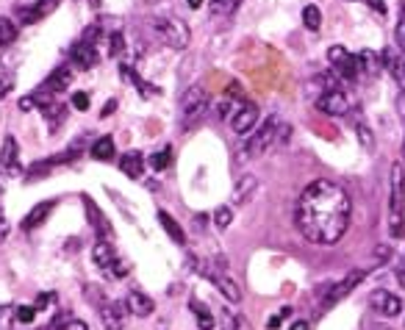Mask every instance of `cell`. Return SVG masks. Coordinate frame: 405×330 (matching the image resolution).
<instances>
[{
    "mask_svg": "<svg viewBox=\"0 0 405 330\" xmlns=\"http://www.w3.org/2000/svg\"><path fill=\"white\" fill-rule=\"evenodd\" d=\"M353 203L350 195L333 180H314L308 183L297 200V228L311 244H336L350 228Z\"/></svg>",
    "mask_w": 405,
    "mask_h": 330,
    "instance_id": "1",
    "label": "cell"
},
{
    "mask_svg": "<svg viewBox=\"0 0 405 330\" xmlns=\"http://www.w3.org/2000/svg\"><path fill=\"white\" fill-rule=\"evenodd\" d=\"M391 236L400 239L405 233L403 228V211H405V170L403 164L391 167Z\"/></svg>",
    "mask_w": 405,
    "mask_h": 330,
    "instance_id": "2",
    "label": "cell"
},
{
    "mask_svg": "<svg viewBox=\"0 0 405 330\" xmlns=\"http://www.w3.org/2000/svg\"><path fill=\"white\" fill-rule=\"evenodd\" d=\"M155 33L161 36V42L167 45V48H173V51H183L186 45H189V39H192V33H189V26L183 23V20H178V17H158L155 23Z\"/></svg>",
    "mask_w": 405,
    "mask_h": 330,
    "instance_id": "3",
    "label": "cell"
},
{
    "mask_svg": "<svg viewBox=\"0 0 405 330\" xmlns=\"http://www.w3.org/2000/svg\"><path fill=\"white\" fill-rule=\"evenodd\" d=\"M205 111H208V92L202 86H192L180 98V123H183V128L195 125Z\"/></svg>",
    "mask_w": 405,
    "mask_h": 330,
    "instance_id": "4",
    "label": "cell"
},
{
    "mask_svg": "<svg viewBox=\"0 0 405 330\" xmlns=\"http://www.w3.org/2000/svg\"><path fill=\"white\" fill-rule=\"evenodd\" d=\"M278 130H280V120L278 117H267L264 120V125L258 128L253 133V139L247 142V155L250 158H255V155H261V153H267L270 148H272V142H275V136H278Z\"/></svg>",
    "mask_w": 405,
    "mask_h": 330,
    "instance_id": "5",
    "label": "cell"
},
{
    "mask_svg": "<svg viewBox=\"0 0 405 330\" xmlns=\"http://www.w3.org/2000/svg\"><path fill=\"white\" fill-rule=\"evenodd\" d=\"M369 308L380 314V316H400L403 314V300L397 297V294H391V292H386V289H375L372 294H369Z\"/></svg>",
    "mask_w": 405,
    "mask_h": 330,
    "instance_id": "6",
    "label": "cell"
},
{
    "mask_svg": "<svg viewBox=\"0 0 405 330\" xmlns=\"http://www.w3.org/2000/svg\"><path fill=\"white\" fill-rule=\"evenodd\" d=\"M328 61H330V67H333V73L342 76L344 81H355V78H358V58L350 56L344 48H330Z\"/></svg>",
    "mask_w": 405,
    "mask_h": 330,
    "instance_id": "7",
    "label": "cell"
},
{
    "mask_svg": "<svg viewBox=\"0 0 405 330\" xmlns=\"http://www.w3.org/2000/svg\"><path fill=\"white\" fill-rule=\"evenodd\" d=\"M317 108L322 114H328V117H344L350 111V100H347V95L342 89H330V92H322L317 98Z\"/></svg>",
    "mask_w": 405,
    "mask_h": 330,
    "instance_id": "8",
    "label": "cell"
},
{
    "mask_svg": "<svg viewBox=\"0 0 405 330\" xmlns=\"http://www.w3.org/2000/svg\"><path fill=\"white\" fill-rule=\"evenodd\" d=\"M258 123V105L255 103H242L236 111H233V117H230V125L233 130L239 133V136H245V133H250Z\"/></svg>",
    "mask_w": 405,
    "mask_h": 330,
    "instance_id": "9",
    "label": "cell"
},
{
    "mask_svg": "<svg viewBox=\"0 0 405 330\" xmlns=\"http://www.w3.org/2000/svg\"><path fill=\"white\" fill-rule=\"evenodd\" d=\"M364 278H366V272L364 269H353L347 278L342 280V283H336V286H330L328 292V300H325V308H333V305L339 303V300H344L350 292H353L358 283H364Z\"/></svg>",
    "mask_w": 405,
    "mask_h": 330,
    "instance_id": "10",
    "label": "cell"
},
{
    "mask_svg": "<svg viewBox=\"0 0 405 330\" xmlns=\"http://www.w3.org/2000/svg\"><path fill=\"white\" fill-rule=\"evenodd\" d=\"M56 9H58V0H36L34 6H20V9H17V17H20L23 23H39V20L51 17Z\"/></svg>",
    "mask_w": 405,
    "mask_h": 330,
    "instance_id": "11",
    "label": "cell"
},
{
    "mask_svg": "<svg viewBox=\"0 0 405 330\" xmlns=\"http://www.w3.org/2000/svg\"><path fill=\"white\" fill-rule=\"evenodd\" d=\"M380 61H383V70H389L391 78L403 86L405 92V53H397L394 48H386L380 53Z\"/></svg>",
    "mask_w": 405,
    "mask_h": 330,
    "instance_id": "12",
    "label": "cell"
},
{
    "mask_svg": "<svg viewBox=\"0 0 405 330\" xmlns=\"http://www.w3.org/2000/svg\"><path fill=\"white\" fill-rule=\"evenodd\" d=\"M70 58H73V64H78L81 70H92L98 61H101V53L95 45H89V42H76L73 45V51H70Z\"/></svg>",
    "mask_w": 405,
    "mask_h": 330,
    "instance_id": "13",
    "label": "cell"
},
{
    "mask_svg": "<svg viewBox=\"0 0 405 330\" xmlns=\"http://www.w3.org/2000/svg\"><path fill=\"white\" fill-rule=\"evenodd\" d=\"M70 83H73V70H70V67H56L51 76L45 78V83H42L39 89L48 92V95H58V92H64Z\"/></svg>",
    "mask_w": 405,
    "mask_h": 330,
    "instance_id": "14",
    "label": "cell"
},
{
    "mask_svg": "<svg viewBox=\"0 0 405 330\" xmlns=\"http://www.w3.org/2000/svg\"><path fill=\"white\" fill-rule=\"evenodd\" d=\"M101 319L106 330H123V325H125V308L120 303H103Z\"/></svg>",
    "mask_w": 405,
    "mask_h": 330,
    "instance_id": "15",
    "label": "cell"
},
{
    "mask_svg": "<svg viewBox=\"0 0 405 330\" xmlns=\"http://www.w3.org/2000/svg\"><path fill=\"white\" fill-rule=\"evenodd\" d=\"M125 305L133 316H150L153 308H155V303H153L150 297H148V294H142V292H136V289H133V292H128Z\"/></svg>",
    "mask_w": 405,
    "mask_h": 330,
    "instance_id": "16",
    "label": "cell"
},
{
    "mask_svg": "<svg viewBox=\"0 0 405 330\" xmlns=\"http://www.w3.org/2000/svg\"><path fill=\"white\" fill-rule=\"evenodd\" d=\"M120 170L125 172L128 178H142V172H145V158H142V153L139 150H130L125 153L123 158H120Z\"/></svg>",
    "mask_w": 405,
    "mask_h": 330,
    "instance_id": "17",
    "label": "cell"
},
{
    "mask_svg": "<svg viewBox=\"0 0 405 330\" xmlns=\"http://www.w3.org/2000/svg\"><path fill=\"white\" fill-rule=\"evenodd\" d=\"M355 58H358V73L364 70L366 76H372V78L380 76V70H383V61H380V56L375 51H361L358 56H355Z\"/></svg>",
    "mask_w": 405,
    "mask_h": 330,
    "instance_id": "18",
    "label": "cell"
},
{
    "mask_svg": "<svg viewBox=\"0 0 405 330\" xmlns=\"http://www.w3.org/2000/svg\"><path fill=\"white\" fill-rule=\"evenodd\" d=\"M20 161V148H17V139L14 136H6L3 139V150H0V164L6 170H14Z\"/></svg>",
    "mask_w": 405,
    "mask_h": 330,
    "instance_id": "19",
    "label": "cell"
},
{
    "mask_svg": "<svg viewBox=\"0 0 405 330\" xmlns=\"http://www.w3.org/2000/svg\"><path fill=\"white\" fill-rule=\"evenodd\" d=\"M255 189H258L255 175H245V178L236 183V189H233V203H247V200L253 197Z\"/></svg>",
    "mask_w": 405,
    "mask_h": 330,
    "instance_id": "20",
    "label": "cell"
},
{
    "mask_svg": "<svg viewBox=\"0 0 405 330\" xmlns=\"http://www.w3.org/2000/svg\"><path fill=\"white\" fill-rule=\"evenodd\" d=\"M158 222H161V228L167 230V236L175 242V244H186V233H183V228L178 225L175 220L167 214V211H158Z\"/></svg>",
    "mask_w": 405,
    "mask_h": 330,
    "instance_id": "21",
    "label": "cell"
},
{
    "mask_svg": "<svg viewBox=\"0 0 405 330\" xmlns=\"http://www.w3.org/2000/svg\"><path fill=\"white\" fill-rule=\"evenodd\" d=\"M92 158L95 161H111L114 158V139L111 136H101L95 145H92Z\"/></svg>",
    "mask_w": 405,
    "mask_h": 330,
    "instance_id": "22",
    "label": "cell"
},
{
    "mask_svg": "<svg viewBox=\"0 0 405 330\" xmlns=\"http://www.w3.org/2000/svg\"><path fill=\"white\" fill-rule=\"evenodd\" d=\"M92 258H95V264H98L101 269H111V264L117 261L108 242H98V244H95V250H92Z\"/></svg>",
    "mask_w": 405,
    "mask_h": 330,
    "instance_id": "23",
    "label": "cell"
},
{
    "mask_svg": "<svg viewBox=\"0 0 405 330\" xmlns=\"http://www.w3.org/2000/svg\"><path fill=\"white\" fill-rule=\"evenodd\" d=\"M42 114H45V120H48V128L51 130H56V128L64 123V117H67V108L61 105V103H48L45 108H42Z\"/></svg>",
    "mask_w": 405,
    "mask_h": 330,
    "instance_id": "24",
    "label": "cell"
},
{
    "mask_svg": "<svg viewBox=\"0 0 405 330\" xmlns=\"http://www.w3.org/2000/svg\"><path fill=\"white\" fill-rule=\"evenodd\" d=\"M192 314H195V316H198V328L200 330H214V316H211V311H208V308H205V305L200 303V300H195V297H192Z\"/></svg>",
    "mask_w": 405,
    "mask_h": 330,
    "instance_id": "25",
    "label": "cell"
},
{
    "mask_svg": "<svg viewBox=\"0 0 405 330\" xmlns=\"http://www.w3.org/2000/svg\"><path fill=\"white\" fill-rule=\"evenodd\" d=\"M53 211V203H42V205H36L31 214L26 217V222H23V230H31V228H36V225H42L45 222V217Z\"/></svg>",
    "mask_w": 405,
    "mask_h": 330,
    "instance_id": "26",
    "label": "cell"
},
{
    "mask_svg": "<svg viewBox=\"0 0 405 330\" xmlns=\"http://www.w3.org/2000/svg\"><path fill=\"white\" fill-rule=\"evenodd\" d=\"M83 205H86V211H89V222H92V228L98 230L101 236H106V233H108V225L103 222L101 211H98V205L92 203V197H86V195H83Z\"/></svg>",
    "mask_w": 405,
    "mask_h": 330,
    "instance_id": "27",
    "label": "cell"
},
{
    "mask_svg": "<svg viewBox=\"0 0 405 330\" xmlns=\"http://www.w3.org/2000/svg\"><path fill=\"white\" fill-rule=\"evenodd\" d=\"M17 39V23L9 17H0V48H9Z\"/></svg>",
    "mask_w": 405,
    "mask_h": 330,
    "instance_id": "28",
    "label": "cell"
},
{
    "mask_svg": "<svg viewBox=\"0 0 405 330\" xmlns=\"http://www.w3.org/2000/svg\"><path fill=\"white\" fill-rule=\"evenodd\" d=\"M303 23L308 31H319V26H322V11H319V6H305Z\"/></svg>",
    "mask_w": 405,
    "mask_h": 330,
    "instance_id": "29",
    "label": "cell"
},
{
    "mask_svg": "<svg viewBox=\"0 0 405 330\" xmlns=\"http://www.w3.org/2000/svg\"><path fill=\"white\" fill-rule=\"evenodd\" d=\"M170 161H173V148H164V150L153 153L150 167L155 170V172H164V170L170 167Z\"/></svg>",
    "mask_w": 405,
    "mask_h": 330,
    "instance_id": "30",
    "label": "cell"
},
{
    "mask_svg": "<svg viewBox=\"0 0 405 330\" xmlns=\"http://www.w3.org/2000/svg\"><path fill=\"white\" fill-rule=\"evenodd\" d=\"M230 222H233V211H230L228 205H220V208H217V211H214V225H217V228H228Z\"/></svg>",
    "mask_w": 405,
    "mask_h": 330,
    "instance_id": "31",
    "label": "cell"
},
{
    "mask_svg": "<svg viewBox=\"0 0 405 330\" xmlns=\"http://www.w3.org/2000/svg\"><path fill=\"white\" fill-rule=\"evenodd\" d=\"M358 142H361L364 153L375 150V136H372V130H369L366 125H358Z\"/></svg>",
    "mask_w": 405,
    "mask_h": 330,
    "instance_id": "32",
    "label": "cell"
},
{
    "mask_svg": "<svg viewBox=\"0 0 405 330\" xmlns=\"http://www.w3.org/2000/svg\"><path fill=\"white\" fill-rule=\"evenodd\" d=\"M14 316H17V322H23V325H31V322H34V316H36V308H34V305H17Z\"/></svg>",
    "mask_w": 405,
    "mask_h": 330,
    "instance_id": "33",
    "label": "cell"
},
{
    "mask_svg": "<svg viewBox=\"0 0 405 330\" xmlns=\"http://www.w3.org/2000/svg\"><path fill=\"white\" fill-rule=\"evenodd\" d=\"M108 42H111V45H108V53H111V56H120L123 48H125V36H123V33H111Z\"/></svg>",
    "mask_w": 405,
    "mask_h": 330,
    "instance_id": "34",
    "label": "cell"
},
{
    "mask_svg": "<svg viewBox=\"0 0 405 330\" xmlns=\"http://www.w3.org/2000/svg\"><path fill=\"white\" fill-rule=\"evenodd\" d=\"M222 330H245L242 319H233L228 311H222Z\"/></svg>",
    "mask_w": 405,
    "mask_h": 330,
    "instance_id": "35",
    "label": "cell"
},
{
    "mask_svg": "<svg viewBox=\"0 0 405 330\" xmlns=\"http://www.w3.org/2000/svg\"><path fill=\"white\" fill-rule=\"evenodd\" d=\"M292 314V308H280V314H275V316H270V322H267V330H278L280 328V322L286 319Z\"/></svg>",
    "mask_w": 405,
    "mask_h": 330,
    "instance_id": "36",
    "label": "cell"
},
{
    "mask_svg": "<svg viewBox=\"0 0 405 330\" xmlns=\"http://www.w3.org/2000/svg\"><path fill=\"white\" fill-rule=\"evenodd\" d=\"M73 105H76L78 111H86V108H89V95H86V92H76V95H73Z\"/></svg>",
    "mask_w": 405,
    "mask_h": 330,
    "instance_id": "37",
    "label": "cell"
},
{
    "mask_svg": "<svg viewBox=\"0 0 405 330\" xmlns=\"http://www.w3.org/2000/svg\"><path fill=\"white\" fill-rule=\"evenodd\" d=\"M11 86H14V76H0V100L11 92Z\"/></svg>",
    "mask_w": 405,
    "mask_h": 330,
    "instance_id": "38",
    "label": "cell"
},
{
    "mask_svg": "<svg viewBox=\"0 0 405 330\" xmlns=\"http://www.w3.org/2000/svg\"><path fill=\"white\" fill-rule=\"evenodd\" d=\"M128 269H130V267H128L125 261H120V258H117V261L111 264V272H114L117 278H123V275H128Z\"/></svg>",
    "mask_w": 405,
    "mask_h": 330,
    "instance_id": "39",
    "label": "cell"
},
{
    "mask_svg": "<svg viewBox=\"0 0 405 330\" xmlns=\"http://www.w3.org/2000/svg\"><path fill=\"white\" fill-rule=\"evenodd\" d=\"M397 117L403 120V125H405V92L397 95Z\"/></svg>",
    "mask_w": 405,
    "mask_h": 330,
    "instance_id": "40",
    "label": "cell"
},
{
    "mask_svg": "<svg viewBox=\"0 0 405 330\" xmlns=\"http://www.w3.org/2000/svg\"><path fill=\"white\" fill-rule=\"evenodd\" d=\"M6 236H9V222H6V217H3V205H0V242H6Z\"/></svg>",
    "mask_w": 405,
    "mask_h": 330,
    "instance_id": "41",
    "label": "cell"
},
{
    "mask_svg": "<svg viewBox=\"0 0 405 330\" xmlns=\"http://www.w3.org/2000/svg\"><path fill=\"white\" fill-rule=\"evenodd\" d=\"M64 330H89L86 328V322H81V319H73V322H67Z\"/></svg>",
    "mask_w": 405,
    "mask_h": 330,
    "instance_id": "42",
    "label": "cell"
},
{
    "mask_svg": "<svg viewBox=\"0 0 405 330\" xmlns=\"http://www.w3.org/2000/svg\"><path fill=\"white\" fill-rule=\"evenodd\" d=\"M364 3H369V6H372L378 14H386V3H383V0H364Z\"/></svg>",
    "mask_w": 405,
    "mask_h": 330,
    "instance_id": "43",
    "label": "cell"
},
{
    "mask_svg": "<svg viewBox=\"0 0 405 330\" xmlns=\"http://www.w3.org/2000/svg\"><path fill=\"white\" fill-rule=\"evenodd\" d=\"M114 108H117V100H108L106 105H103L101 117H108V114H114Z\"/></svg>",
    "mask_w": 405,
    "mask_h": 330,
    "instance_id": "44",
    "label": "cell"
},
{
    "mask_svg": "<svg viewBox=\"0 0 405 330\" xmlns=\"http://www.w3.org/2000/svg\"><path fill=\"white\" fill-rule=\"evenodd\" d=\"M34 105H36V103H34V98H31V95H28V98H23V100H20V108H23V111H31Z\"/></svg>",
    "mask_w": 405,
    "mask_h": 330,
    "instance_id": "45",
    "label": "cell"
},
{
    "mask_svg": "<svg viewBox=\"0 0 405 330\" xmlns=\"http://www.w3.org/2000/svg\"><path fill=\"white\" fill-rule=\"evenodd\" d=\"M48 303H51V297H48V294H42V297L36 300V305H34V308H39V311H42V308H45Z\"/></svg>",
    "mask_w": 405,
    "mask_h": 330,
    "instance_id": "46",
    "label": "cell"
},
{
    "mask_svg": "<svg viewBox=\"0 0 405 330\" xmlns=\"http://www.w3.org/2000/svg\"><path fill=\"white\" fill-rule=\"evenodd\" d=\"M289 330H311L308 328V322H303V319H297V322H294V325H292V328Z\"/></svg>",
    "mask_w": 405,
    "mask_h": 330,
    "instance_id": "47",
    "label": "cell"
},
{
    "mask_svg": "<svg viewBox=\"0 0 405 330\" xmlns=\"http://www.w3.org/2000/svg\"><path fill=\"white\" fill-rule=\"evenodd\" d=\"M186 3H189L192 9H200V6H202V0H186Z\"/></svg>",
    "mask_w": 405,
    "mask_h": 330,
    "instance_id": "48",
    "label": "cell"
},
{
    "mask_svg": "<svg viewBox=\"0 0 405 330\" xmlns=\"http://www.w3.org/2000/svg\"><path fill=\"white\" fill-rule=\"evenodd\" d=\"M222 3H225V0H214V11H217V9L222 6Z\"/></svg>",
    "mask_w": 405,
    "mask_h": 330,
    "instance_id": "49",
    "label": "cell"
},
{
    "mask_svg": "<svg viewBox=\"0 0 405 330\" xmlns=\"http://www.w3.org/2000/svg\"><path fill=\"white\" fill-rule=\"evenodd\" d=\"M92 6H101V0H92Z\"/></svg>",
    "mask_w": 405,
    "mask_h": 330,
    "instance_id": "50",
    "label": "cell"
},
{
    "mask_svg": "<svg viewBox=\"0 0 405 330\" xmlns=\"http://www.w3.org/2000/svg\"><path fill=\"white\" fill-rule=\"evenodd\" d=\"M400 272H405V258H403V269H400Z\"/></svg>",
    "mask_w": 405,
    "mask_h": 330,
    "instance_id": "51",
    "label": "cell"
},
{
    "mask_svg": "<svg viewBox=\"0 0 405 330\" xmlns=\"http://www.w3.org/2000/svg\"><path fill=\"white\" fill-rule=\"evenodd\" d=\"M403 158H405V142H403Z\"/></svg>",
    "mask_w": 405,
    "mask_h": 330,
    "instance_id": "52",
    "label": "cell"
},
{
    "mask_svg": "<svg viewBox=\"0 0 405 330\" xmlns=\"http://www.w3.org/2000/svg\"><path fill=\"white\" fill-rule=\"evenodd\" d=\"M403 9H405V3H403Z\"/></svg>",
    "mask_w": 405,
    "mask_h": 330,
    "instance_id": "53",
    "label": "cell"
}]
</instances>
